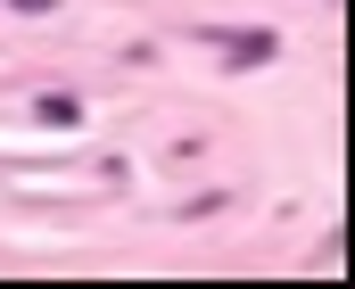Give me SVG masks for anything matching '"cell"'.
<instances>
[{"instance_id": "obj_1", "label": "cell", "mask_w": 355, "mask_h": 289, "mask_svg": "<svg viewBox=\"0 0 355 289\" xmlns=\"http://www.w3.org/2000/svg\"><path fill=\"white\" fill-rule=\"evenodd\" d=\"M207 42H223V58H232V67H265L272 50H281L272 33H257V25H248V33H207Z\"/></svg>"}, {"instance_id": "obj_2", "label": "cell", "mask_w": 355, "mask_h": 289, "mask_svg": "<svg viewBox=\"0 0 355 289\" xmlns=\"http://www.w3.org/2000/svg\"><path fill=\"white\" fill-rule=\"evenodd\" d=\"M33 116H42L50 132H67V124H83V99H75V91H42V99H33Z\"/></svg>"}, {"instance_id": "obj_3", "label": "cell", "mask_w": 355, "mask_h": 289, "mask_svg": "<svg viewBox=\"0 0 355 289\" xmlns=\"http://www.w3.org/2000/svg\"><path fill=\"white\" fill-rule=\"evenodd\" d=\"M8 8H25V17H50V8H58V0H8Z\"/></svg>"}]
</instances>
